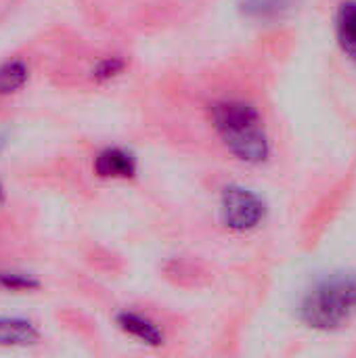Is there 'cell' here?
<instances>
[{
  "label": "cell",
  "mask_w": 356,
  "mask_h": 358,
  "mask_svg": "<svg viewBox=\"0 0 356 358\" xmlns=\"http://www.w3.org/2000/svg\"><path fill=\"white\" fill-rule=\"evenodd\" d=\"M210 122L225 149L241 164L260 166L271 157V138L260 111L239 99L210 105Z\"/></svg>",
  "instance_id": "1"
},
{
  "label": "cell",
  "mask_w": 356,
  "mask_h": 358,
  "mask_svg": "<svg viewBox=\"0 0 356 358\" xmlns=\"http://www.w3.org/2000/svg\"><path fill=\"white\" fill-rule=\"evenodd\" d=\"M300 321L315 331H338L356 317V273L336 271L317 279L302 296Z\"/></svg>",
  "instance_id": "2"
},
{
  "label": "cell",
  "mask_w": 356,
  "mask_h": 358,
  "mask_svg": "<svg viewBox=\"0 0 356 358\" xmlns=\"http://www.w3.org/2000/svg\"><path fill=\"white\" fill-rule=\"evenodd\" d=\"M218 214L225 229L233 233H250L264 222L266 203L256 191L243 185H227L220 191Z\"/></svg>",
  "instance_id": "3"
},
{
  "label": "cell",
  "mask_w": 356,
  "mask_h": 358,
  "mask_svg": "<svg viewBox=\"0 0 356 358\" xmlns=\"http://www.w3.org/2000/svg\"><path fill=\"white\" fill-rule=\"evenodd\" d=\"M94 174L99 178H113V180H128L134 178L138 172L136 155L122 147H107L94 157Z\"/></svg>",
  "instance_id": "4"
},
{
  "label": "cell",
  "mask_w": 356,
  "mask_h": 358,
  "mask_svg": "<svg viewBox=\"0 0 356 358\" xmlns=\"http://www.w3.org/2000/svg\"><path fill=\"white\" fill-rule=\"evenodd\" d=\"M115 323H118V327H120L126 336L138 340L141 344H145V346H149V348H159V346H164V342H166V336H164V331L159 329V325H157L155 321H151L149 317L141 315V313L124 310V313H120V315L115 317Z\"/></svg>",
  "instance_id": "5"
},
{
  "label": "cell",
  "mask_w": 356,
  "mask_h": 358,
  "mask_svg": "<svg viewBox=\"0 0 356 358\" xmlns=\"http://www.w3.org/2000/svg\"><path fill=\"white\" fill-rule=\"evenodd\" d=\"M40 340L38 327L19 317H2L0 319V346L17 348V346H34Z\"/></svg>",
  "instance_id": "6"
},
{
  "label": "cell",
  "mask_w": 356,
  "mask_h": 358,
  "mask_svg": "<svg viewBox=\"0 0 356 358\" xmlns=\"http://www.w3.org/2000/svg\"><path fill=\"white\" fill-rule=\"evenodd\" d=\"M336 36L342 52L356 63V2H344L336 17Z\"/></svg>",
  "instance_id": "7"
},
{
  "label": "cell",
  "mask_w": 356,
  "mask_h": 358,
  "mask_svg": "<svg viewBox=\"0 0 356 358\" xmlns=\"http://www.w3.org/2000/svg\"><path fill=\"white\" fill-rule=\"evenodd\" d=\"M292 0H241L239 8L245 17L256 21H271L290 8Z\"/></svg>",
  "instance_id": "8"
},
{
  "label": "cell",
  "mask_w": 356,
  "mask_h": 358,
  "mask_svg": "<svg viewBox=\"0 0 356 358\" xmlns=\"http://www.w3.org/2000/svg\"><path fill=\"white\" fill-rule=\"evenodd\" d=\"M27 78H29V69L23 61L15 59V61L2 63L0 65V96L21 90L27 84Z\"/></svg>",
  "instance_id": "9"
},
{
  "label": "cell",
  "mask_w": 356,
  "mask_h": 358,
  "mask_svg": "<svg viewBox=\"0 0 356 358\" xmlns=\"http://www.w3.org/2000/svg\"><path fill=\"white\" fill-rule=\"evenodd\" d=\"M0 289L15 292V294L36 292V289H40V281L34 275L15 273V271H0Z\"/></svg>",
  "instance_id": "10"
},
{
  "label": "cell",
  "mask_w": 356,
  "mask_h": 358,
  "mask_svg": "<svg viewBox=\"0 0 356 358\" xmlns=\"http://www.w3.org/2000/svg\"><path fill=\"white\" fill-rule=\"evenodd\" d=\"M126 69V63L124 59L120 57H105L97 63V67L92 69V78L97 82H109L113 78H118L122 71Z\"/></svg>",
  "instance_id": "11"
},
{
  "label": "cell",
  "mask_w": 356,
  "mask_h": 358,
  "mask_svg": "<svg viewBox=\"0 0 356 358\" xmlns=\"http://www.w3.org/2000/svg\"><path fill=\"white\" fill-rule=\"evenodd\" d=\"M4 201V187H2V182H0V203Z\"/></svg>",
  "instance_id": "12"
},
{
  "label": "cell",
  "mask_w": 356,
  "mask_h": 358,
  "mask_svg": "<svg viewBox=\"0 0 356 358\" xmlns=\"http://www.w3.org/2000/svg\"><path fill=\"white\" fill-rule=\"evenodd\" d=\"M2 145H4V138L0 136V149H2Z\"/></svg>",
  "instance_id": "13"
}]
</instances>
